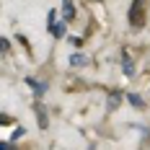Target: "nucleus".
Returning <instances> with one entry per match:
<instances>
[{
    "label": "nucleus",
    "mask_w": 150,
    "mask_h": 150,
    "mask_svg": "<svg viewBox=\"0 0 150 150\" xmlns=\"http://www.w3.org/2000/svg\"><path fill=\"white\" fill-rule=\"evenodd\" d=\"M23 135H26V129H23V127H18V129L13 132V140H18V137H23Z\"/></svg>",
    "instance_id": "nucleus-12"
},
{
    "label": "nucleus",
    "mask_w": 150,
    "mask_h": 150,
    "mask_svg": "<svg viewBox=\"0 0 150 150\" xmlns=\"http://www.w3.org/2000/svg\"><path fill=\"white\" fill-rule=\"evenodd\" d=\"M47 21H49V23H47V26H52V23H54V21H57V11H49V13H47Z\"/></svg>",
    "instance_id": "nucleus-11"
},
{
    "label": "nucleus",
    "mask_w": 150,
    "mask_h": 150,
    "mask_svg": "<svg viewBox=\"0 0 150 150\" xmlns=\"http://www.w3.org/2000/svg\"><path fill=\"white\" fill-rule=\"evenodd\" d=\"M124 98H127V101H129V106H132V109H137V111H140V109H145V101H142V96H140V93H127Z\"/></svg>",
    "instance_id": "nucleus-5"
},
{
    "label": "nucleus",
    "mask_w": 150,
    "mask_h": 150,
    "mask_svg": "<svg viewBox=\"0 0 150 150\" xmlns=\"http://www.w3.org/2000/svg\"><path fill=\"white\" fill-rule=\"evenodd\" d=\"M96 3H104V0H96Z\"/></svg>",
    "instance_id": "nucleus-13"
},
{
    "label": "nucleus",
    "mask_w": 150,
    "mask_h": 150,
    "mask_svg": "<svg viewBox=\"0 0 150 150\" xmlns=\"http://www.w3.org/2000/svg\"><path fill=\"white\" fill-rule=\"evenodd\" d=\"M127 18H129L132 29H142V26H145V0H132Z\"/></svg>",
    "instance_id": "nucleus-1"
},
{
    "label": "nucleus",
    "mask_w": 150,
    "mask_h": 150,
    "mask_svg": "<svg viewBox=\"0 0 150 150\" xmlns=\"http://www.w3.org/2000/svg\"><path fill=\"white\" fill-rule=\"evenodd\" d=\"M34 93H36V96L42 98V96H44V93H47V83H39V86L34 88Z\"/></svg>",
    "instance_id": "nucleus-10"
},
{
    "label": "nucleus",
    "mask_w": 150,
    "mask_h": 150,
    "mask_svg": "<svg viewBox=\"0 0 150 150\" xmlns=\"http://www.w3.org/2000/svg\"><path fill=\"white\" fill-rule=\"evenodd\" d=\"M34 117L39 122V129H47L49 127V114H47L44 104H34Z\"/></svg>",
    "instance_id": "nucleus-2"
},
{
    "label": "nucleus",
    "mask_w": 150,
    "mask_h": 150,
    "mask_svg": "<svg viewBox=\"0 0 150 150\" xmlns=\"http://www.w3.org/2000/svg\"><path fill=\"white\" fill-rule=\"evenodd\" d=\"M70 65H73V67H86V65H88V57H86V54H83V52H73V54H70Z\"/></svg>",
    "instance_id": "nucleus-4"
},
{
    "label": "nucleus",
    "mask_w": 150,
    "mask_h": 150,
    "mask_svg": "<svg viewBox=\"0 0 150 150\" xmlns=\"http://www.w3.org/2000/svg\"><path fill=\"white\" fill-rule=\"evenodd\" d=\"M67 42H70V44H73L75 49H80V47H83V42H80V36H67Z\"/></svg>",
    "instance_id": "nucleus-9"
},
{
    "label": "nucleus",
    "mask_w": 150,
    "mask_h": 150,
    "mask_svg": "<svg viewBox=\"0 0 150 150\" xmlns=\"http://www.w3.org/2000/svg\"><path fill=\"white\" fill-rule=\"evenodd\" d=\"M49 34H52L54 39H65V36H67V21H65V18L54 21V23L49 26Z\"/></svg>",
    "instance_id": "nucleus-3"
},
{
    "label": "nucleus",
    "mask_w": 150,
    "mask_h": 150,
    "mask_svg": "<svg viewBox=\"0 0 150 150\" xmlns=\"http://www.w3.org/2000/svg\"><path fill=\"white\" fill-rule=\"evenodd\" d=\"M122 70H124L127 78H132V75H135V67H132V62L127 60V57H122Z\"/></svg>",
    "instance_id": "nucleus-8"
},
{
    "label": "nucleus",
    "mask_w": 150,
    "mask_h": 150,
    "mask_svg": "<svg viewBox=\"0 0 150 150\" xmlns=\"http://www.w3.org/2000/svg\"><path fill=\"white\" fill-rule=\"evenodd\" d=\"M119 104H122V93H119V91H111V93H109V101H106V106L114 111V109H119Z\"/></svg>",
    "instance_id": "nucleus-6"
},
{
    "label": "nucleus",
    "mask_w": 150,
    "mask_h": 150,
    "mask_svg": "<svg viewBox=\"0 0 150 150\" xmlns=\"http://www.w3.org/2000/svg\"><path fill=\"white\" fill-rule=\"evenodd\" d=\"M62 18H65V21H73V18H75V8H73V3H70V0H65V3H62Z\"/></svg>",
    "instance_id": "nucleus-7"
}]
</instances>
